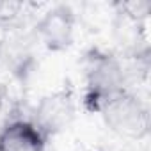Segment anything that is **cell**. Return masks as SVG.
I'll use <instances>...</instances> for the list:
<instances>
[{
	"label": "cell",
	"instance_id": "1",
	"mask_svg": "<svg viewBox=\"0 0 151 151\" xmlns=\"http://www.w3.org/2000/svg\"><path fill=\"white\" fill-rule=\"evenodd\" d=\"M105 116L112 130L124 137L139 139L146 133V112L132 96H112L110 101H107Z\"/></svg>",
	"mask_w": 151,
	"mask_h": 151
},
{
	"label": "cell",
	"instance_id": "2",
	"mask_svg": "<svg viewBox=\"0 0 151 151\" xmlns=\"http://www.w3.org/2000/svg\"><path fill=\"white\" fill-rule=\"evenodd\" d=\"M0 151H39V133L30 124L16 123L0 135Z\"/></svg>",
	"mask_w": 151,
	"mask_h": 151
}]
</instances>
